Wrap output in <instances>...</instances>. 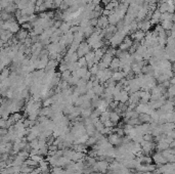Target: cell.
<instances>
[{
    "instance_id": "cell-1",
    "label": "cell",
    "mask_w": 175,
    "mask_h": 174,
    "mask_svg": "<svg viewBox=\"0 0 175 174\" xmlns=\"http://www.w3.org/2000/svg\"><path fill=\"white\" fill-rule=\"evenodd\" d=\"M126 37V35L122 32L121 30H118L112 37L109 39V44H111V47H117L122 43V41L124 40V38Z\"/></svg>"
},
{
    "instance_id": "cell-2",
    "label": "cell",
    "mask_w": 175,
    "mask_h": 174,
    "mask_svg": "<svg viewBox=\"0 0 175 174\" xmlns=\"http://www.w3.org/2000/svg\"><path fill=\"white\" fill-rule=\"evenodd\" d=\"M151 160L155 162V164H156V166H157V167L163 165V164L168 163V162H167V160L165 159L164 157H163V155L161 154V152L154 153L153 156H151Z\"/></svg>"
},
{
    "instance_id": "cell-3",
    "label": "cell",
    "mask_w": 175,
    "mask_h": 174,
    "mask_svg": "<svg viewBox=\"0 0 175 174\" xmlns=\"http://www.w3.org/2000/svg\"><path fill=\"white\" fill-rule=\"evenodd\" d=\"M91 50V48H90V46L88 45V44L86 43V42H81L80 43V45H79V47H78V49H77V55H78V57H84L86 53H88L89 51Z\"/></svg>"
},
{
    "instance_id": "cell-4",
    "label": "cell",
    "mask_w": 175,
    "mask_h": 174,
    "mask_svg": "<svg viewBox=\"0 0 175 174\" xmlns=\"http://www.w3.org/2000/svg\"><path fill=\"white\" fill-rule=\"evenodd\" d=\"M108 140L113 146H119L122 144V137L118 136L116 133H111V134H109Z\"/></svg>"
},
{
    "instance_id": "cell-5",
    "label": "cell",
    "mask_w": 175,
    "mask_h": 174,
    "mask_svg": "<svg viewBox=\"0 0 175 174\" xmlns=\"http://www.w3.org/2000/svg\"><path fill=\"white\" fill-rule=\"evenodd\" d=\"M145 33L142 32L141 30H137L130 34V38H131L133 41H137V42L142 41V40L145 39Z\"/></svg>"
},
{
    "instance_id": "cell-6",
    "label": "cell",
    "mask_w": 175,
    "mask_h": 174,
    "mask_svg": "<svg viewBox=\"0 0 175 174\" xmlns=\"http://www.w3.org/2000/svg\"><path fill=\"white\" fill-rule=\"evenodd\" d=\"M132 43H133V40H132L130 37H127V36H126V37L124 38L123 41H122V43L119 45V49L123 50V51H128V49H129L130 46L132 45Z\"/></svg>"
},
{
    "instance_id": "cell-7",
    "label": "cell",
    "mask_w": 175,
    "mask_h": 174,
    "mask_svg": "<svg viewBox=\"0 0 175 174\" xmlns=\"http://www.w3.org/2000/svg\"><path fill=\"white\" fill-rule=\"evenodd\" d=\"M109 26V21H108V17L106 15H100L98 19H97V25L96 27L100 29H104Z\"/></svg>"
},
{
    "instance_id": "cell-8",
    "label": "cell",
    "mask_w": 175,
    "mask_h": 174,
    "mask_svg": "<svg viewBox=\"0 0 175 174\" xmlns=\"http://www.w3.org/2000/svg\"><path fill=\"white\" fill-rule=\"evenodd\" d=\"M113 57H115L111 55L110 53H108V52H106V53L104 55V57H102V59H100V63H102V65L104 66L106 69H107V68H109V66H110Z\"/></svg>"
},
{
    "instance_id": "cell-9",
    "label": "cell",
    "mask_w": 175,
    "mask_h": 174,
    "mask_svg": "<svg viewBox=\"0 0 175 174\" xmlns=\"http://www.w3.org/2000/svg\"><path fill=\"white\" fill-rule=\"evenodd\" d=\"M87 72H88V68H87V67H81V68H78L75 72L72 73V75L81 79V78H83V77H84V75L86 74Z\"/></svg>"
},
{
    "instance_id": "cell-10",
    "label": "cell",
    "mask_w": 175,
    "mask_h": 174,
    "mask_svg": "<svg viewBox=\"0 0 175 174\" xmlns=\"http://www.w3.org/2000/svg\"><path fill=\"white\" fill-rule=\"evenodd\" d=\"M27 37H29V32H28V31L25 30V29H19V31L17 33V37H15V38L19 40V42L23 43V41H24Z\"/></svg>"
},
{
    "instance_id": "cell-11",
    "label": "cell",
    "mask_w": 175,
    "mask_h": 174,
    "mask_svg": "<svg viewBox=\"0 0 175 174\" xmlns=\"http://www.w3.org/2000/svg\"><path fill=\"white\" fill-rule=\"evenodd\" d=\"M109 69H111L113 72L115 71H119L120 70V59L118 57H113L112 61H111L110 66H109Z\"/></svg>"
},
{
    "instance_id": "cell-12",
    "label": "cell",
    "mask_w": 175,
    "mask_h": 174,
    "mask_svg": "<svg viewBox=\"0 0 175 174\" xmlns=\"http://www.w3.org/2000/svg\"><path fill=\"white\" fill-rule=\"evenodd\" d=\"M161 129H162L163 134H166L168 131L174 130V123H171V122H166L164 124L161 125Z\"/></svg>"
},
{
    "instance_id": "cell-13",
    "label": "cell",
    "mask_w": 175,
    "mask_h": 174,
    "mask_svg": "<svg viewBox=\"0 0 175 174\" xmlns=\"http://www.w3.org/2000/svg\"><path fill=\"white\" fill-rule=\"evenodd\" d=\"M111 78H112L115 82H119V81H121L122 79L125 78V74H124L122 71H115V72H113Z\"/></svg>"
},
{
    "instance_id": "cell-14",
    "label": "cell",
    "mask_w": 175,
    "mask_h": 174,
    "mask_svg": "<svg viewBox=\"0 0 175 174\" xmlns=\"http://www.w3.org/2000/svg\"><path fill=\"white\" fill-rule=\"evenodd\" d=\"M92 91L94 92V94L96 96H100V97H102V94H104V84H98L97 86H94L92 88Z\"/></svg>"
},
{
    "instance_id": "cell-15",
    "label": "cell",
    "mask_w": 175,
    "mask_h": 174,
    "mask_svg": "<svg viewBox=\"0 0 175 174\" xmlns=\"http://www.w3.org/2000/svg\"><path fill=\"white\" fill-rule=\"evenodd\" d=\"M84 158H85V154H84V153L75 152V151H74L73 156H72V158H71V161L78 162V161H81V160H84Z\"/></svg>"
},
{
    "instance_id": "cell-16",
    "label": "cell",
    "mask_w": 175,
    "mask_h": 174,
    "mask_svg": "<svg viewBox=\"0 0 175 174\" xmlns=\"http://www.w3.org/2000/svg\"><path fill=\"white\" fill-rule=\"evenodd\" d=\"M120 119H121V116H120L119 114L116 113L115 111H111V113H110V121L111 122H113V123L116 125L120 122Z\"/></svg>"
},
{
    "instance_id": "cell-17",
    "label": "cell",
    "mask_w": 175,
    "mask_h": 174,
    "mask_svg": "<svg viewBox=\"0 0 175 174\" xmlns=\"http://www.w3.org/2000/svg\"><path fill=\"white\" fill-rule=\"evenodd\" d=\"M160 25H161V27H162V28L164 29L165 31L171 30V29H172L173 27H174V24H173V22H172V21H170V20L162 21Z\"/></svg>"
},
{
    "instance_id": "cell-18",
    "label": "cell",
    "mask_w": 175,
    "mask_h": 174,
    "mask_svg": "<svg viewBox=\"0 0 175 174\" xmlns=\"http://www.w3.org/2000/svg\"><path fill=\"white\" fill-rule=\"evenodd\" d=\"M45 49L48 51V53H52V52H57V53H59L58 43H49L48 45H46Z\"/></svg>"
},
{
    "instance_id": "cell-19",
    "label": "cell",
    "mask_w": 175,
    "mask_h": 174,
    "mask_svg": "<svg viewBox=\"0 0 175 174\" xmlns=\"http://www.w3.org/2000/svg\"><path fill=\"white\" fill-rule=\"evenodd\" d=\"M9 76H10V70L8 68L4 67L2 69V71H1V73H0V82L3 81L4 79L9 78Z\"/></svg>"
},
{
    "instance_id": "cell-20",
    "label": "cell",
    "mask_w": 175,
    "mask_h": 174,
    "mask_svg": "<svg viewBox=\"0 0 175 174\" xmlns=\"http://www.w3.org/2000/svg\"><path fill=\"white\" fill-rule=\"evenodd\" d=\"M138 120L140 121V123H151L153 122V120L151 119V116L147 115V114H139Z\"/></svg>"
},
{
    "instance_id": "cell-21",
    "label": "cell",
    "mask_w": 175,
    "mask_h": 174,
    "mask_svg": "<svg viewBox=\"0 0 175 174\" xmlns=\"http://www.w3.org/2000/svg\"><path fill=\"white\" fill-rule=\"evenodd\" d=\"M110 113H111V111L109 109L106 110L104 112H102V113L100 114V117H98V118H100V121L102 122V123H104V122L110 120Z\"/></svg>"
},
{
    "instance_id": "cell-22",
    "label": "cell",
    "mask_w": 175,
    "mask_h": 174,
    "mask_svg": "<svg viewBox=\"0 0 175 174\" xmlns=\"http://www.w3.org/2000/svg\"><path fill=\"white\" fill-rule=\"evenodd\" d=\"M71 25L69 24V23L67 22H63L61 25V27H59V30H61V32L63 33V34H66V33H68L70 31V29H71Z\"/></svg>"
},
{
    "instance_id": "cell-23",
    "label": "cell",
    "mask_w": 175,
    "mask_h": 174,
    "mask_svg": "<svg viewBox=\"0 0 175 174\" xmlns=\"http://www.w3.org/2000/svg\"><path fill=\"white\" fill-rule=\"evenodd\" d=\"M92 113V108H89V109H82L81 110V113H80V116L81 118L83 119H86V118H89Z\"/></svg>"
},
{
    "instance_id": "cell-24",
    "label": "cell",
    "mask_w": 175,
    "mask_h": 174,
    "mask_svg": "<svg viewBox=\"0 0 175 174\" xmlns=\"http://www.w3.org/2000/svg\"><path fill=\"white\" fill-rule=\"evenodd\" d=\"M128 98H129V93L125 90L122 89L121 93H120V102H123V104H126L128 102Z\"/></svg>"
},
{
    "instance_id": "cell-25",
    "label": "cell",
    "mask_w": 175,
    "mask_h": 174,
    "mask_svg": "<svg viewBox=\"0 0 175 174\" xmlns=\"http://www.w3.org/2000/svg\"><path fill=\"white\" fill-rule=\"evenodd\" d=\"M17 5L15 4V3H10V4H8L6 7H5L3 10L6 11L7 13H10V14H12V13H15V11H17Z\"/></svg>"
},
{
    "instance_id": "cell-26",
    "label": "cell",
    "mask_w": 175,
    "mask_h": 174,
    "mask_svg": "<svg viewBox=\"0 0 175 174\" xmlns=\"http://www.w3.org/2000/svg\"><path fill=\"white\" fill-rule=\"evenodd\" d=\"M24 164H25V165H27V166H30V167H33V168H35V167H37V166H38V162L34 161V160H32L31 158H28V159L25 160Z\"/></svg>"
},
{
    "instance_id": "cell-27",
    "label": "cell",
    "mask_w": 175,
    "mask_h": 174,
    "mask_svg": "<svg viewBox=\"0 0 175 174\" xmlns=\"http://www.w3.org/2000/svg\"><path fill=\"white\" fill-rule=\"evenodd\" d=\"M67 64H68V70H69L71 73L75 72L76 70L79 68V65H78L77 61H76V63H67Z\"/></svg>"
},
{
    "instance_id": "cell-28",
    "label": "cell",
    "mask_w": 175,
    "mask_h": 174,
    "mask_svg": "<svg viewBox=\"0 0 175 174\" xmlns=\"http://www.w3.org/2000/svg\"><path fill=\"white\" fill-rule=\"evenodd\" d=\"M71 75H72V73L70 72L69 70H67V71H65V72L61 73V80L67 81L68 82V80H69V78L71 77Z\"/></svg>"
},
{
    "instance_id": "cell-29",
    "label": "cell",
    "mask_w": 175,
    "mask_h": 174,
    "mask_svg": "<svg viewBox=\"0 0 175 174\" xmlns=\"http://www.w3.org/2000/svg\"><path fill=\"white\" fill-rule=\"evenodd\" d=\"M58 88V89L61 90H64V89H66V88H68L69 87V84H68V82L67 81H63V80H59V82H58V84H57V86H56Z\"/></svg>"
},
{
    "instance_id": "cell-30",
    "label": "cell",
    "mask_w": 175,
    "mask_h": 174,
    "mask_svg": "<svg viewBox=\"0 0 175 174\" xmlns=\"http://www.w3.org/2000/svg\"><path fill=\"white\" fill-rule=\"evenodd\" d=\"M67 70H68V64L64 59H62L61 65L58 66V71H59V73H63L65 71H67Z\"/></svg>"
},
{
    "instance_id": "cell-31",
    "label": "cell",
    "mask_w": 175,
    "mask_h": 174,
    "mask_svg": "<svg viewBox=\"0 0 175 174\" xmlns=\"http://www.w3.org/2000/svg\"><path fill=\"white\" fill-rule=\"evenodd\" d=\"M33 169H34L33 167L27 166V165H25V164H23V165L19 167V170H21V172H26V173H31V172L33 171Z\"/></svg>"
},
{
    "instance_id": "cell-32",
    "label": "cell",
    "mask_w": 175,
    "mask_h": 174,
    "mask_svg": "<svg viewBox=\"0 0 175 174\" xmlns=\"http://www.w3.org/2000/svg\"><path fill=\"white\" fill-rule=\"evenodd\" d=\"M17 156H19V158H22V159L26 160L30 157V154H29L28 152H26V151H19V152L17 154Z\"/></svg>"
},
{
    "instance_id": "cell-33",
    "label": "cell",
    "mask_w": 175,
    "mask_h": 174,
    "mask_svg": "<svg viewBox=\"0 0 175 174\" xmlns=\"http://www.w3.org/2000/svg\"><path fill=\"white\" fill-rule=\"evenodd\" d=\"M29 144H30L31 148H33V150H39L38 138H36V139H33L32 142H29Z\"/></svg>"
},
{
    "instance_id": "cell-34",
    "label": "cell",
    "mask_w": 175,
    "mask_h": 174,
    "mask_svg": "<svg viewBox=\"0 0 175 174\" xmlns=\"http://www.w3.org/2000/svg\"><path fill=\"white\" fill-rule=\"evenodd\" d=\"M78 55H77V52H73L71 55V57H69V59H68L67 63H76V61H78Z\"/></svg>"
},
{
    "instance_id": "cell-35",
    "label": "cell",
    "mask_w": 175,
    "mask_h": 174,
    "mask_svg": "<svg viewBox=\"0 0 175 174\" xmlns=\"http://www.w3.org/2000/svg\"><path fill=\"white\" fill-rule=\"evenodd\" d=\"M78 65H79V68L81 67H87V63H86V59H85V57H79L78 59Z\"/></svg>"
},
{
    "instance_id": "cell-36",
    "label": "cell",
    "mask_w": 175,
    "mask_h": 174,
    "mask_svg": "<svg viewBox=\"0 0 175 174\" xmlns=\"http://www.w3.org/2000/svg\"><path fill=\"white\" fill-rule=\"evenodd\" d=\"M142 139L145 142H154V136L149 133H145L142 135Z\"/></svg>"
},
{
    "instance_id": "cell-37",
    "label": "cell",
    "mask_w": 175,
    "mask_h": 174,
    "mask_svg": "<svg viewBox=\"0 0 175 174\" xmlns=\"http://www.w3.org/2000/svg\"><path fill=\"white\" fill-rule=\"evenodd\" d=\"M51 104H53V100H52L51 97H48L47 99H44L42 106H43V107H50Z\"/></svg>"
},
{
    "instance_id": "cell-38",
    "label": "cell",
    "mask_w": 175,
    "mask_h": 174,
    "mask_svg": "<svg viewBox=\"0 0 175 174\" xmlns=\"http://www.w3.org/2000/svg\"><path fill=\"white\" fill-rule=\"evenodd\" d=\"M142 140H143V139H142V135H140V134L135 135V136L132 138V142H137V144H140Z\"/></svg>"
},
{
    "instance_id": "cell-39",
    "label": "cell",
    "mask_w": 175,
    "mask_h": 174,
    "mask_svg": "<svg viewBox=\"0 0 175 174\" xmlns=\"http://www.w3.org/2000/svg\"><path fill=\"white\" fill-rule=\"evenodd\" d=\"M29 158H31V159L34 160V161H36V162L41 161V160L43 159V157H42V156H39V155H32V156H30Z\"/></svg>"
},
{
    "instance_id": "cell-40",
    "label": "cell",
    "mask_w": 175,
    "mask_h": 174,
    "mask_svg": "<svg viewBox=\"0 0 175 174\" xmlns=\"http://www.w3.org/2000/svg\"><path fill=\"white\" fill-rule=\"evenodd\" d=\"M85 95H86L89 99H92V98L95 96V94H94V92L92 91V89H90V90H87L86 93H85Z\"/></svg>"
},
{
    "instance_id": "cell-41",
    "label": "cell",
    "mask_w": 175,
    "mask_h": 174,
    "mask_svg": "<svg viewBox=\"0 0 175 174\" xmlns=\"http://www.w3.org/2000/svg\"><path fill=\"white\" fill-rule=\"evenodd\" d=\"M104 127H114L115 124L113 123V122H111L110 120H108V121L104 122Z\"/></svg>"
},
{
    "instance_id": "cell-42",
    "label": "cell",
    "mask_w": 175,
    "mask_h": 174,
    "mask_svg": "<svg viewBox=\"0 0 175 174\" xmlns=\"http://www.w3.org/2000/svg\"><path fill=\"white\" fill-rule=\"evenodd\" d=\"M86 88H87V90H90V89H92L93 88V84H92V81H87L86 82Z\"/></svg>"
},
{
    "instance_id": "cell-43",
    "label": "cell",
    "mask_w": 175,
    "mask_h": 174,
    "mask_svg": "<svg viewBox=\"0 0 175 174\" xmlns=\"http://www.w3.org/2000/svg\"><path fill=\"white\" fill-rule=\"evenodd\" d=\"M2 102H3V97H2L1 95H0V104H2Z\"/></svg>"
},
{
    "instance_id": "cell-44",
    "label": "cell",
    "mask_w": 175,
    "mask_h": 174,
    "mask_svg": "<svg viewBox=\"0 0 175 174\" xmlns=\"http://www.w3.org/2000/svg\"><path fill=\"white\" fill-rule=\"evenodd\" d=\"M19 174H29V173H26V172H19Z\"/></svg>"
}]
</instances>
